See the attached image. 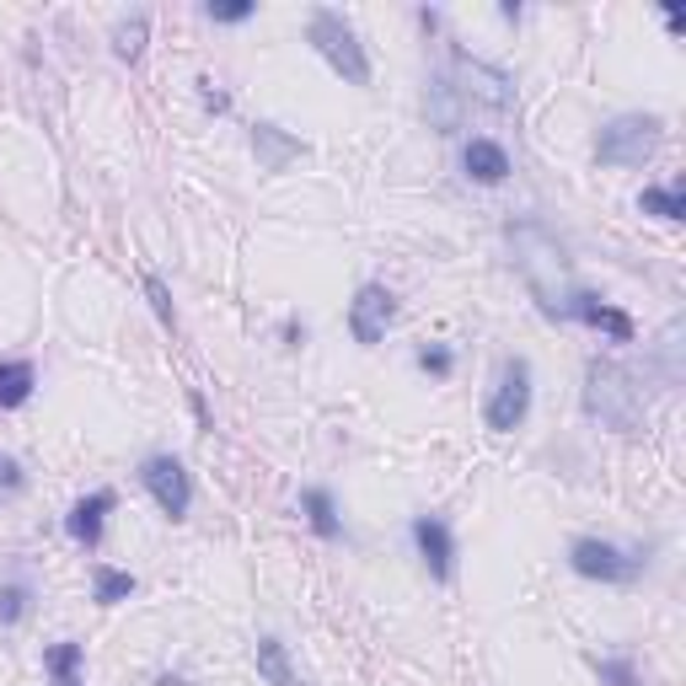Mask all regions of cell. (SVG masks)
<instances>
[{
  "instance_id": "cell-1",
  "label": "cell",
  "mask_w": 686,
  "mask_h": 686,
  "mask_svg": "<svg viewBox=\"0 0 686 686\" xmlns=\"http://www.w3.org/2000/svg\"><path fill=\"white\" fill-rule=\"evenodd\" d=\"M510 247H515V269L525 274L531 295L542 301L547 317H568V301H574V284H568V263L558 237H547L542 226H515L510 231Z\"/></svg>"
},
{
  "instance_id": "cell-2",
  "label": "cell",
  "mask_w": 686,
  "mask_h": 686,
  "mask_svg": "<svg viewBox=\"0 0 686 686\" xmlns=\"http://www.w3.org/2000/svg\"><path fill=\"white\" fill-rule=\"evenodd\" d=\"M585 413H590L601 429H617V435L639 429V418H644L639 381L617 360H590L585 364Z\"/></svg>"
},
{
  "instance_id": "cell-3",
  "label": "cell",
  "mask_w": 686,
  "mask_h": 686,
  "mask_svg": "<svg viewBox=\"0 0 686 686\" xmlns=\"http://www.w3.org/2000/svg\"><path fill=\"white\" fill-rule=\"evenodd\" d=\"M660 140H665V123L654 119V113H622V119L601 123V134H596V162L633 172V166L654 162Z\"/></svg>"
},
{
  "instance_id": "cell-4",
  "label": "cell",
  "mask_w": 686,
  "mask_h": 686,
  "mask_svg": "<svg viewBox=\"0 0 686 686\" xmlns=\"http://www.w3.org/2000/svg\"><path fill=\"white\" fill-rule=\"evenodd\" d=\"M306 39H312V48H317V54H323L327 65H333L349 86H370V54H364L360 33H355L338 11H312Z\"/></svg>"
},
{
  "instance_id": "cell-5",
  "label": "cell",
  "mask_w": 686,
  "mask_h": 686,
  "mask_svg": "<svg viewBox=\"0 0 686 686\" xmlns=\"http://www.w3.org/2000/svg\"><path fill=\"white\" fill-rule=\"evenodd\" d=\"M568 568L579 574V579H601V585H633L639 574L649 568L644 553H633V547H617V542H601V536H579L574 547H568Z\"/></svg>"
},
{
  "instance_id": "cell-6",
  "label": "cell",
  "mask_w": 686,
  "mask_h": 686,
  "mask_svg": "<svg viewBox=\"0 0 686 686\" xmlns=\"http://www.w3.org/2000/svg\"><path fill=\"white\" fill-rule=\"evenodd\" d=\"M525 413H531V364L521 355H510L499 364V381H493V398H488L483 418L493 435H515L525 424Z\"/></svg>"
},
{
  "instance_id": "cell-7",
  "label": "cell",
  "mask_w": 686,
  "mask_h": 686,
  "mask_svg": "<svg viewBox=\"0 0 686 686\" xmlns=\"http://www.w3.org/2000/svg\"><path fill=\"white\" fill-rule=\"evenodd\" d=\"M140 483L151 488V499L162 504L166 521H188V510H194V483H188V467H183L177 456H166V450L145 456V461H140Z\"/></svg>"
},
{
  "instance_id": "cell-8",
  "label": "cell",
  "mask_w": 686,
  "mask_h": 686,
  "mask_svg": "<svg viewBox=\"0 0 686 686\" xmlns=\"http://www.w3.org/2000/svg\"><path fill=\"white\" fill-rule=\"evenodd\" d=\"M392 323H398V301H392V290H386V284H364L360 295H355V306H349V333H355V344L375 349Z\"/></svg>"
},
{
  "instance_id": "cell-9",
  "label": "cell",
  "mask_w": 686,
  "mask_h": 686,
  "mask_svg": "<svg viewBox=\"0 0 686 686\" xmlns=\"http://www.w3.org/2000/svg\"><path fill=\"white\" fill-rule=\"evenodd\" d=\"M456 70H461V91H467V97H478V102L499 108V113L515 108V81H510L499 65H483V59H472V54L456 48Z\"/></svg>"
},
{
  "instance_id": "cell-10",
  "label": "cell",
  "mask_w": 686,
  "mask_h": 686,
  "mask_svg": "<svg viewBox=\"0 0 686 686\" xmlns=\"http://www.w3.org/2000/svg\"><path fill=\"white\" fill-rule=\"evenodd\" d=\"M413 547H418V558L424 568L435 574V579H456V536H450V525L440 515H413Z\"/></svg>"
},
{
  "instance_id": "cell-11",
  "label": "cell",
  "mask_w": 686,
  "mask_h": 686,
  "mask_svg": "<svg viewBox=\"0 0 686 686\" xmlns=\"http://www.w3.org/2000/svg\"><path fill=\"white\" fill-rule=\"evenodd\" d=\"M113 510H119V493H113V488H97V493H86L81 504H70V515H65L70 542L97 547V542H102V525H108V515H113Z\"/></svg>"
},
{
  "instance_id": "cell-12",
  "label": "cell",
  "mask_w": 686,
  "mask_h": 686,
  "mask_svg": "<svg viewBox=\"0 0 686 686\" xmlns=\"http://www.w3.org/2000/svg\"><path fill=\"white\" fill-rule=\"evenodd\" d=\"M252 156H258V172H290L306 156V140L284 134L280 123H252Z\"/></svg>"
},
{
  "instance_id": "cell-13",
  "label": "cell",
  "mask_w": 686,
  "mask_h": 686,
  "mask_svg": "<svg viewBox=\"0 0 686 686\" xmlns=\"http://www.w3.org/2000/svg\"><path fill=\"white\" fill-rule=\"evenodd\" d=\"M568 317L585 327H606L617 344H628L633 338V323H628V312H617V306H606L601 295H590V290H574V301H568Z\"/></svg>"
},
{
  "instance_id": "cell-14",
  "label": "cell",
  "mask_w": 686,
  "mask_h": 686,
  "mask_svg": "<svg viewBox=\"0 0 686 686\" xmlns=\"http://www.w3.org/2000/svg\"><path fill=\"white\" fill-rule=\"evenodd\" d=\"M461 166H467V177L472 183H504L515 166H510V151L499 145V140H467V151H461Z\"/></svg>"
},
{
  "instance_id": "cell-15",
  "label": "cell",
  "mask_w": 686,
  "mask_h": 686,
  "mask_svg": "<svg viewBox=\"0 0 686 686\" xmlns=\"http://www.w3.org/2000/svg\"><path fill=\"white\" fill-rule=\"evenodd\" d=\"M33 392H39V370H33V360H0V407L33 403Z\"/></svg>"
},
{
  "instance_id": "cell-16",
  "label": "cell",
  "mask_w": 686,
  "mask_h": 686,
  "mask_svg": "<svg viewBox=\"0 0 686 686\" xmlns=\"http://www.w3.org/2000/svg\"><path fill=\"white\" fill-rule=\"evenodd\" d=\"M301 510H306V521H312V531H317L323 542H338V536H344L338 504H333V493H327V488H306V493H301Z\"/></svg>"
},
{
  "instance_id": "cell-17",
  "label": "cell",
  "mask_w": 686,
  "mask_h": 686,
  "mask_svg": "<svg viewBox=\"0 0 686 686\" xmlns=\"http://www.w3.org/2000/svg\"><path fill=\"white\" fill-rule=\"evenodd\" d=\"M252 660H258V676L269 686H301V676H295V665H290V654H284L280 639H258Z\"/></svg>"
},
{
  "instance_id": "cell-18",
  "label": "cell",
  "mask_w": 686,
  "mask_h": 686,
  "mask_svg": "<svg viewBox=\"0 0 686 686\" xmlns=\"http://www.w3.org/2000/svg\"><path fill=\"white\" fill-rule=\"evenodd\" d=\"M134 596V574H123L113 564H91V601L97 606H119Z\"/></svg>"
},
{
  "instance_id": "cell-19",
  "label": "cell",
  "mask_w": 686,
  "mask_h": 686,
  "mask_svg": "<svg viewBox=\"0 0 686 686\" xmlns=\"http://www.w3.org/2000/svg\"><path fill=\"white\" fill-rule=\"evenodd\" d=\"M145 39H151V17H145V11H134L129 22H119V28H113V54H119V59H129V65H140Z\"/></svg>"
},
{
  "instance_id": "cell-20",
  "label": "cell",
  "mask_w": 686,
  "mask_h": 686,
  "mask_svg": "<svg viewBox=\"0 0 686 686\" xmlns=\"http://www.w3.org/2000/svg\"><path fill=\"white\" fill-rule=\"evenodd\" d=\"M33 617V590L28 585H0V628H22Z\"/></svg>"
},
{
  "instance_id": "cell-21",
  "label": "cell",
  "mask_w": 686,
  "mask_h": 686,
  "mask_svg": "<svg viewBox=\"0 0 686 686\" xmlns=\"http://www.w3.org/2000/svg\"><path fill=\"white\" fill-rule=\"evenodd\" d=\"M639 209H644V215H660V220H682L686 215L682 183H671V188H644V194H639Z\"/></svg>"
},
{
  "instance_id": "cell-22",
  "label": "cell",
  "mask_w": 686,
  "mask_h": 686,
  "mask_svg": "<svg viewBox=\"0 0 686 686\" xmlns=\"http://www.w3.org/2000/svg\"><path fill=\"white\" fill-rule=\"evenodd\" d=\"M596 676H601V686H644L633 660H596Z\"/></svg>"
},
{
  "instance_id": "cell-23",
  "label": "cell",
  "mask_w": 686,
  "mask_h": 686,
  "mask_svg": "<svg viewBox=\"0 0 686 686\" xmlns=\"http://www.w3.org/2000/svg\"><path fill=\"white\" fill-rule=\"evenodd\" d=\"M413 360H418V370H429V375H450L456 370V349L450 344H424Z\"/></svg>"
},
{
  "instance_id": "cell-24",
  "label": "cell",
  "mask_w": 686,
  "mask_h": 686,
  "mask_svg": "<svg viewBox=\"0 0 686 686\" xmlns=\"http://www.w3.org/2000/svg\"><path fill=\"white\" fill-rule=\"evenodd\" d=\"M252 11H258V0H209V6H204L209 22H247Z\"/></svg>"
},
{
  "instance_id": "cell-25",
  "label": "cell",
  "mask_w": 686,
  "mask_h": 686,
  "mask_svg": "<svg viewBox=\"0 0 686 686\" xmlns=\"http://www.w3.org/2000/svg\"><path fill=\"white\" fill-rule=\"evenodd\" d=\"M429 97H435V108H429V113H435V123H440V134H450V129H456V102H450V81H435V86H429Z\"/></svg>"
},
{
  "instance_id": "cell-26",
  "label": "cell",
  "mask_w": 686,
  "mask_h": 686,
  "mask_svg": "<svg viewBox=\"0 0 686 686\" xmlns=\"http://www.w3.org/2000/svg\"><path fill=\"white\" fill-rule=\"evenodd\" d=\"M145 295H151V306H156V317H162L166 327L177 323V312H172V290H166L162 274H145Z\"/></svg>"
},
{
  "instance_id": "cell-27",
  "label": "cell",
  "mask_w": 686,
  "mask_h": 686,
  "mask_svg": "<svg viewBox=\"0 0 686 686\" xmlns=\"http://www.w3.org/2000/svg\"><path fill=\"white\" fill-rule=\"evenodd\" d=\"M22 488H28V472H22V461L0 456V493H22Z\"/></svg>"
},
{
  "instance_id": "cell-28",
  "label": "cell",
  "mask_w": 686,
  "mask_h": 686,
  "mask_svg": "<svg viewBox=\"0 0 686 686\" xmlns=\"http://www.w3.org/2000/svg\"><path fill=\"white\" fill-rule=\"evenodd\" d=\"M199 102L209 108V113H226V108H231V97H226V91H215L209 76H199Z\"/></svg>"
},
{
  "instance_id": "cell-29",
  "label": "cell",
  "mask_w": 686,
  "mask_h": 686,
  "mask_svg": "<svg viewBox=\"0 0 686 686\" xmlns=\"http://www.w3.org/2000/svg\"><path fill=\"white\" fill-rule=\"evenodd\" d=\"M156 686H183V682L177 676H156Z\"/></svg>"
}]
</instances>
